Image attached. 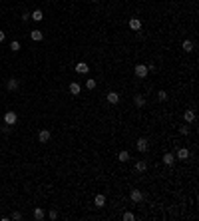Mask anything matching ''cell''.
Masks as SVG:
<instances>
[{
  "instance_id": "cell-1",
  "label": "cell",
  "mask_w": 199,
  "mask_h": 221,
  "mask_svg": "<svg viewBox=\"0 0 199 221\" xmlns=\"http://www.w3.org/2000/svg\"><path fill=\"white\" fill-rule=\"evenodd\" d=\"M149 72V66H145V64H137L136 66V76L137 78H145Z\"/></svg>"
},
{
  "instance_id": "cell-2",
  "label": "cell",
  "mask_w": 199,
  "mask_h": 221,
  "mask_svg": "<svg viewBox=\"0 0 199 221\" xmlns=\"http://www.w3.org/2000/svg\"><path fill=\"white\" fill-rule=\"evenodd\" d=\"M18 121V116H16V112H6L4 114V124H8V125H14Z\"/></svg>"
},
{
  "instance_id": "cell-3",
  "label": "cell",
  "mask_w": 199,
  "mask_h": 221,
  "mask_svg": "<svg viewBox=\"0 0 199 221\" xmlns=\"http://www.w3.org/2000/svg\"><path fill=\"white\" fill-rule=\"evenodd\" d=\"M136 147H137L140 151H147V147H149V142H147L145 138H140V139H137V143H136Z\"/></svg>"
},
{
  "instance_id": "cell-4",
  "label": "cell",
  "mask_w": 199,
  "mask_h": 221,
  "mask_svg": "<svg viewBox=\"0 0 199 221\" xmlns=\"http://www.w3.org/2000/svg\"><path fill=\"white\" fill-rule=\"evenodd\" d=\"M48 139H50V132H48V129H40V132H38V142L40 143H46Z\"/></svg>"
},
{
  "instance_id": "cell-5",
  "label": "cell",
  "mask_w": 199,
  "mask_h": 221,
  "mask_svg": "<svg viewBox=\"0 0 199 221\" xmlns=\"http://www.w3.org/2000/svg\"><path fill=\"white\" fill-rule=\"evenodd\" d=\"M130 197H131V201H136V203H140V201L144 199V193H141L140 189H133V191L130 193Z\"/></svg>"
},
{
  "instance_id": "cell-6",
  "label": "cell",
  "mask_w": 199,
  "mask_h": 221,
  "mask_svg": "<svg viewBox=\"0 0 199 221\" xmlns=\"http://www.w3.org/2000/svg\"><path fill=\"white\" fill-rule=\"evenodd\" d=\"M88 70H90V66L86 62H78L76 64V72L78 74H88Z\"/></svg>"
},
{
  "instance_id": "cell-7",
  "label": "cell",
  "mask_w": 199,
  "mask_h": 221,
  "mask_svg": "<svg viewBox=\"0 0 199 221\" xmlns=\"http://www.w3.org/2000/svg\"><path fill=\"white\" fill-rule=\"evenodd\" d=\"M130 28L133 30V32H137V30L141 28V20H140V18H131V20H130Z\"/></svg>"
},
{
  "instance_id": "cell-8",
  "label": "cell",
  "mask_w": 199,
  "mask_h": 221,
  "mask_svg": "<svg viewBox=\"0 0 199 221\" xmlns=\"http://www.w3.org/2000/svg\"><path fill=\"white\" fill-rule=\"evenodd\" d=\"M183 120H185V124H191V121H195V112H193V110H187V112L183 114Z\"/></svg>"
},
{
  "instance_id": "cell-9",
  "label": "cell",
  "mask_w": 199,
  "mask_h": 221,
  "mask_svg": "<svg viewBox=\"0 0 199 221\" xmlns=\"http://www.w3.org/2000/svg\"><path fill=\"white\" fill-rule=\"evenodd\" d=\"M30 38L34 42H40L44 38V34H42V30H32V32H30Z\"/></svg>"
},
{
  "instance_id": "cell-10",
  "label": "cell",
  "mask_w": 199,
  "mask_h": 221,
  "mask_svg": "<svg viewBox=\"0 0 199 221\" xmlns=\"http://www.w3.org/2000/svg\"><path fill=\"white\" fill-rule=\"evenodd\" d=\"M30 18H32V20H36V22H42V20H44V12H42V10H34V12L30 14Z\"/></svg>"
},
{
  "instance_id": "cell-11",
  "label": "cell",
  "mask_w": 199,
  "mask_h": 221,
  "mask_svg": "<svg viewBox=\"0 0 199 221\" xmlns=\"http://www.w3.org/2000/svg\"><path fill=\"white\" fill-rule=\"evenodd\" d=\"M177 158L179 159H189V150H187V147H179L177 150Z\"/></svg>"
},
{
  "instance_id": "cell-12",
  "label": "cell",
  "mask_w": 199,
  "mask_h": 221,
  "mask_svg": "<svg viewBox=\"0 0 199 221\" xmlns=\"http://www.w3.org/2000/svg\"><path fill=\"white\" fill-rule=\"evenodd\" d=\"M173 161H175V155L167 151V154L163 155V163H165V165H173Z\"/></svg>"
},
{
  "instance_id": "cell-13",
  "label": "cell",
  "mask_w": 199,
  "mask_h": 221,
  "mask_svg": "<svg viewBox=\"0 0 199 221\" xmlns=\"http://www.w3.org/2000/svg\"><path fill=\"white\" fill-rule=\"evenodd\" d=\"M108 102H110V104H118L119 102V94L118 92H110L108 94Z\"/></svg>"
},
{
  "instance_id": "cell-14",
  "label": "cell",
  "mask_w": 199,
  "mask_h": 221,
  "mask_svg": "<svg viewBox=\"0 0 199 221\" xmlns=\"http://www.w3.org/2000/svg\"><path fill=\"white\" fill-rule=\"evenodd\" d=\"M80 90H82V88H80V84H78V82H72V84H70V94L78 96V94H80Z\"/></svg>"
},
{
  "instance_id": "cell-15",
  "label": "cell",
  "mask_w": 199,
  "mask_h": 221,
  "mask_svg": "<svg viewBox=\"0 0 199 221\" xmlns=\"http://www.w3.org/2000/svg\"><path fill=\"white\" fill-rule=\"evenodd\" d=\"M6 88H8L10 92H14V90H18V80H8V82H6Z\"/></svg>"
},
{
  "instance_id": "cell-16",
  "label": "cell",
  "mask_w": 199,
  "mask_h": 221,
  "mask_svg": "<svg viewBox=\"0 0 199 221\" xmlns=\"http://www.w3.org/2000/svg\"><path fill=\"white\" fill-rule=\"evenodd\" d=\"M145 169H147V163H145L144 159H140V161L136 163V171H140V173H144Z\"/></svg>"
},
{
  "instance_id": "cell-17",
  "label": "cell",
  "mask_w": 199,
  "mask_h": 221,
  "mask_svg": "<svg viewBox=\"0 0 199 221\" xmlns=\"http://www.w3.org/2000/svg\"><path fill=\"white\" fill-rule=\"evenodd\" d=\"M34 219H36V221H42V219H44V209H42V207H36V209H34Z\"/></svg>"
},
{
  "instance_id": "cell-18",
  "label": "cell",
  "mask_w": 199,
  "mask_h": 221,
  "mask_svg": "<svg viewBox=\"0 0 199 221\" xmlns=\"http://www.w3.org/2000/svg\"><path fill=\"white\" fill-rule=\"evenodd\" d=\"M133 104H136L137 108H144V106H145V98L144 96H136V98H133Z\"/></svg>"
},
{
  "instance_id": "cell-19",
  "label": "cell",
  "mask_w": 199,
  "mask_h": 221,
  "mask_svg": "<svg viewBox=\"0 0 199 221\" xmlns=\"http://www.w3.org/2000/svg\"><path fill=\"white\" fill-rule=\"evenodd\" d=\"M94 203H96L98 207H104V205H106V197H104V195H96V199H94Z\"/></svg>"
},
{
  "instance_id": "cell-20",
  "label": "cell",
  "mask_w": 199,
  "mask_h": 221,
  "mask_svg": "<svg viewBox=\"0 0 199 221\" xmlns=\"http://www.w3.org/2000/svg\"><path fill=\"white\" fill-rule=\"evenodd\" d=\"M193 42H191V40H185V42H183V50H185V52H193Z\"/></svg>"
},
{
  "instance_id": "cell-21",
  "label": "cell",
  "mask_w": 199,
  "mask_h": 221,
  "mask_svg": "<svg viewBox=\"0 0 199 221\" xmlns=\"http://www.w3.org/2000/svg\"><path fill=\"white\" fill-rule=\"evenodd\" d=\"M118 159H119V161H123V163H126L127 159H130V154H127V151H119V154H118Z\"/></svg>"
},
{
  "instance_id": "cell-22",
  "label": "cell",
  "mask_w": 199,
  "mask_h": 221,
  "mask_svg": "<svg viewBox=\"0 0 199 221\" xmlns=\"http://www.w3.org/2000/svg\"><path fill=\"white\" fill-rule=\"evenodd\" d=\"M157 100L165 102V100H167V92H163V90H159V92H157Z\"/></svg>"
},
{
  "instance_id": "cell-23",
  "label": "cell",
  "mask_w": 199,
  "mask_h": 221,
  "mask_svg": "<svg viewBox=\"0 0 199 221\" xmlns=\"http://www.w3.org/2000/svg\"><path fill=\"white\" fill-rule=\"evenodd\" d=\"M10 48H12V52H18V50H20V42H18V40H14L12 44H10Z\"/></svg>"
},
{
  "instance_id": "cell-24",
  "label": "cell",
  "mask_w": 199,
  "mask_h": 221,
  "mask_svg": "<svg viewBox=\"0 0 199 221\" xmlns=\"http://www.w3.org/2000/svg\"><path fill=\"white\" fill-rule=\"evenodd\" d=\"M86 88H88V90L96 88V80H86Z\"/></svg>"
},
{
  "instance_id": "cell-25",
  "label": "cell",
  "mask_w": 199,
  "mask_h": 221,
  "mask_svg": "<svg viewBox=\"0 0 199 221\" xmlns=\"http://www.w3.org/2000/svg\"><path fill=\"white\" fill-rule=\"evenodd\" d=\"M123 219H126V221H133V219H136V217H133V213L126 211V213H123Z\"/></svg>"
},
{
  "instance_id": "cell-26",
  "label": "cell",
  "mask_w": 199,
  "mask_h": 221,
  "mask_svg": "<svg viewBox=\"0 0 199 221\" xmlns=\"http://www.w3.org/2000/svg\"><path fill=\"white\" fill-rule=\"evenodd\" d=\"M10 219H14V221H20V219H22V213H20V211H14Z\"/></svg>"
},
{
  "instance_id": "cell-27",
  "label": "cell",
  "mask_w": 199,
  "mask_h": 221,
  "mask_svg": "<svg viewBox=\"0 0 199 221\" xmlns=\"http://www.w3.org/2000/svg\"><path fill=\"white\" fill-rule=\"evenodd\" d=\"M179 134H181V136H187V134H189V128H187V125L179 128Z\"/></svg>"
},
{
  "instance_id": "cell-28",
  "label": "cell",
  "mask_w": 199,
  "mask_h": 221,
  "mask_svg": "<svg viewBox=\"0 0 199 221\" xmlns=\"http://www.w3.org/2000/svg\"><path fill=\"white\" fill-rule=\"evenodd\" d=\"M48 217H50L52 221H54V219H58V211H56V209H52V211H50V215H48Z\"/></svg>"
},
{
  "instance_id": "cell-29",
  "label": "cell",
  "mask_w": 199,
  "mask_h": 221,
  "mask_svg": "<svg viewBox=\"0 0 199 221\" xmlns=\"http://www.w3.org/2000/svg\"><path fill=\"white\" fill-rule=\"evenodd\" d=\"M10 128H12V125H8V124H4V128H2V132H4V134H10Z\"/></svg>"
},
{
  "instance_id": "cell-30",
  "label": "cell",
  "mask_w": 199,
  "mask_h": 221,
  "mask_svg": "<svg viewBox=\"0 0 199 221\" xmlns=\"http://www.w3.org/2000/svg\"><path fill=\"white\" fill-rule=\"evenodd\" d=\"M20 18H22V22H28V18H30V14H28V12H24V14H22V16H20Z\"/></svg>"
},
{
  "instance_id": "cell-31",
  "label": "cell",
  "mask_w": 199,
  "mask_h": 221,
  "mask_svg": "<svg viewBox=\"0 0 199 221\" xmlns=\"http://www.w3.org/2000/svg\"><path fill=\"white\" fill-rule=\"evenodd\" d=\"M0 42H4V32L0 30Z\"/></svg>"
},
{
  "instance_id": "cell-32",
  "label": "cell",
  "mask_w": 199,
  "mask_h": 221,
  "mask_svg": "<svg viewBox=\"0 0 199 221\" xmlns=\"http://www.w3.org/2000/svg\"><path fill=\"white\" fill-rule=\"evenodd\" d=\"M92 2H98V0H92Z\"/></svg>"
}]
</instances>
